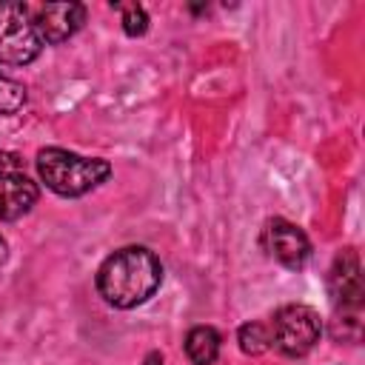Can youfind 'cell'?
Listing matches in <instances>:
<instances>
[{"instance_id":"6da1fadb","label":"cell","mask_w":365,"mask_h":365,"mask_svg":"<svg viewBox=\"0 0 365 365\" xmlns=\"http://www.w3.org/2000/svg\"><path fill=\"white\" fill-rule=\"evenodd\" d=\"M160 282L163 265L143 245L120 248L111 257H106V262L97 268V291L114 308L143 305L148 297H154Z\"/></svg>"},{"instance_id":"7a4b0ae2","label":"cell","mask_w":365,"mask_h":365,"mask_svg":"<svg viewBox=\"0 0 365 365\" xmlns=\"http://www.w3.org/2000/svg\"><path fill=\"white\" fill-rule=\"evenodd\" d=\"M40 180L60 197H80L108 180L111 165L97 157H80L66 148H43L37 154Z\"/></svg>"},{"instance_id":"3957f363","label":"cell","mask_w":365,"mask_h":365,"mask_svg":"<svg viewBox=\"0 0 365 365\" xmlns=\"http://www.w3.org/2000/svg\"><path fill=\"white\" fill-rule=\"evenodd\" d=\"M40 34L34 17L23 3H0V63L26 66L40 54Z\"/></svg>"},{"instance_id":"277c9868","label":"cell","mask_w":365,"mask_h":365,"mask_svg":"<svg viewBox=\"0 0 365 365\" xmlns=\"http://www.w3.org/2000/svg\"><path fill=\"white\" fill-rule=\"evenodd\" d=\"M322 334V322L319 314L308 305H282L274 314L271 322V342L288 354V356H302L308 354Z\"/></svg>"},{"instance_id":"5b68a950","label":"cell","mask_w":365,"mask_h":365,"mask_svg":"<svg viewBox=\"0 0 365 365\" xmlns=\"http://www.w3.org/2000/svg\"><path fill=\"white\" fill-rule=\"evenodd\" d=\"M265 248L271 251V257L277 262H282L285 268H302L311 257V242L305 237L302 228H297L288 220H271L265 225Z\"/></svg>"},{"instance_id":"8992f818","label":"cell","mask_w":365,"mask_h":365,"mask_svg":"<svg viewBox=\"0 0 365 365\" xmlns=\"http://www.w3.org/2000/svg\"><path fill=\"white\" fill-rule=\"evenodd\" d=\"M86 23V6L83 3H46L37 17H34V29L40 34L43 43H63L68 40L74 31H80Z\"/></svg>"},{"instance_id":"52a82bcc","label":"cell","mask_w":365,"mask_h":365,"mask_svg":"<svg viewBox=\"0 0 365 365\" xmlns=\"http://www.w3.org/2000/svg\"><path fill=\"white\" fill-rule=\"evenodd\" d=\"M37 202V185L20 171H0V220L11 222L31 211Z\"/></svg>"},{"instance_id":"ba28073f","label":"cell","mask_w":365,"mask_h":365,"mask_svg":"<svg viewBox=\"0 0 365 365\" xmlns=\"http://www.w3.org/2000/svg\"><path fill=\"white\" fill-rule=\"evenodd\" d=\"M331 297L342 305H359L362 299V271H359V257L354 248H345L342 254H336L334 265H331Z\"/></svg>"},{"instance_id":"9c48e42d","label":"cell","mask_w":365,"mask_h":365,"mask_svg":"<svg viewBox=\"0 0 365 365\" xmlns=\"http://www.w3.org/2000/svg\"><path fill=\"white\" fill-rule=\"evenodd\" d=\"M185 354L191 365H214L220 354V334L211 325H197L185 336Z\"/></svg>"},{"instance_id":"30bf717a","label":"cell","mask_w":365,"mask_h":365,"mask_svg":"<svg viewBox=\"0 0 365 365\" xmlns=\"http://www.w3.org/2000/svg\"><path fill=\"white\" fill-rule=\"evenodd\" d=\"M237 342L242 348V354L248 356H259L271 348V331L262 325V322H245L240 331H237Z\"/></svg>"},{"instance_id":"8fae6325","label":"cell","mask_w":365,"mask_h":365,"mask_svg":"<svg viewBox=\"0 0 365 365\" xmlns=\"http://www.w3.org/2000/svg\"><path fill=\"white\" fill-rule=\"evenodd\" d=\"M26 106V86L0 74V114H14Z\"/></svg>"},{"instance_id":"7c38bea8","label":"cell","mask_w":365,"mask_h":365,"mask_svg":"<svg viewBox=\"0 0 365 365\" xmlns=\"http://www.w3.org/2000/svg\"><path fill=\"white\" fill-rule=\"evenodd\" d=\"M114 9H123V31L128 37H143L148 31V14L143 6H120V3H111Z\"/></svg>"},{"instance_id":"4fadbf2b","label":"cell","mask_w":365,"mask_h":365,"mask_svg":"<svg viewBox=\"0 0 365 365\" xmlns=\"http://www.w3.org/2000/svg\"><path fill=\"white\" fill-rule=\"evenodd\" d=\"M143 365H163V354H160V351H151Z\"/></svg>"},{"instance_id":"5bb4252c","label":"cell","mask_w":365,"mask_h":365,"mask_svg":"<svg viewBox=\"0 0 365 365\" xmlns=\"http://www.w3.org/2000/svg\"><path fill=\"white\" fill-rule=\"evenodd\" d=\"M6 257H9V245H6V240L0 237V265L6 262Z\"/></svg>"}]
</instances>
